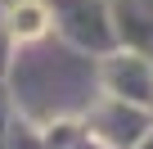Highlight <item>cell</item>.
Here are the masks:
<instances>
[{
  "label": "cell",
  "instance_id": "cell-1",
  "mask_svg": "<svg viewBox=\"0 0 153 149\" xmlns=\"http://www.w3.org/2000/svg\"><path fill=\"white\" fill-rule=\"evenodd\" d=\"M14 32H18V36H41V32H45V9H41V5L18 9V14H14Z\"/></svg>",
  "mask_w": 153,
  "mask_h": 149
}]
</instances>
